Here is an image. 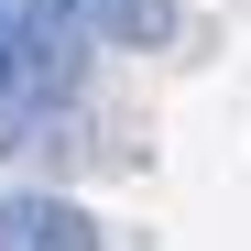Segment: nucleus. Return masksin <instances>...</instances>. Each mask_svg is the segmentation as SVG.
<instances>
[{
    "mask_svg": "<svg viewBox=\"0 0 251 251\" xmlns=\"http://www.w3.org/2000/svg\"><path fill=\"white\" fill-rule=\"evenodd\" d=\"M88 76V33L66 22V0H0V109L44 120Z\"/></svg>",
    "mask_w": 251,
    "mask_h": 251,
    "instance_id": "nucleus-1",
    "label": "nucleus"
},
{
    "mask_svg": "<svg viewBox=\"0 0 251 251\" xmlns=\"http://www.w3.org/2000/svg\"><path fill=\"white\" fill-rule=\"evenodd\" d=\"M0 251H99V219H88L76 197L11 186V197H0Z\"/></svg>",
    "mask_w": 251,
    "mask_h": 251,
    "instance_id": "nucleus-2",
    "label": "nucleus"
},
{
    "mask_svg": "<svg viewBox=\"0 0 251 251\" xmlns=\"http://www.w3.org/2000/svg\"><path fill=\"white\" fill-rule=\"evenodd\" d=\"M33 142V109H0V153H22Z\"/></svg>",
    "mask_w": 251,
    "mask_h": 251,
    "instance_id": "nucleus-4",
    "label": "nucleus"
},
{
    "mask_svg": "<svg viewBox=\"0 0 251 251\" xmlns=\"http://www.w3.org/2000/svg\"><path fill=\"white\" fill-rule=\"evenodd\" d=\"M66 22L88 33V44H120V55L175 44V0H66Z\"/></svg>",
    "mask_w": 251,
    "mask_h": 251,
    "instance_id": "nucleus-3",
    "label": "nucleus"
}]
</instances>
